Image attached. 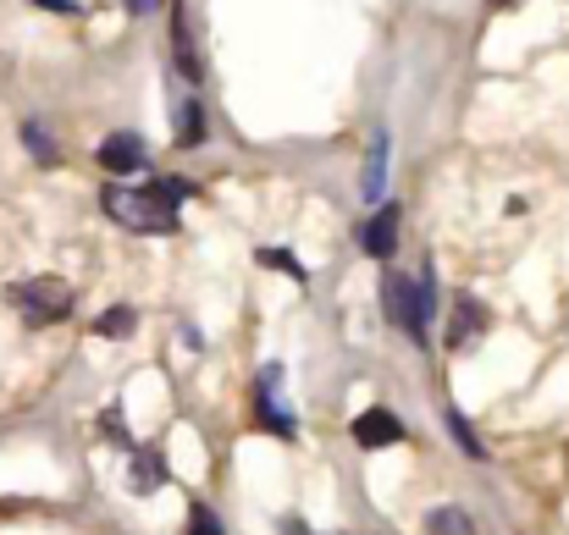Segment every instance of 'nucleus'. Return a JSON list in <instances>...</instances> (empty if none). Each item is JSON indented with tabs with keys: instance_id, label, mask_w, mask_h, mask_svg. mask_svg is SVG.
Here are the masks:
<instances>
[{
	"instance_id": "nucleus-1",
	"label": "nucleus",
	"mask_w": 569,
	"mask_h": 535,
	"mask_svg": "<svg viewBox=\"0 0 569 535\" xmlns=\"http://www.w3.org/2000/svg\"><path fill=\"white\" fill-rule=\"evenodd\" d=\"M193 193L189 182H150V188H106V215L128 232H172L178 199Z\"/></svg>"
},
{
	"instance_id": "nucleus-2",
	"label": "nucleus",
	"mask_w": 569,
	"mask_h": 535,
	"mask_svg": "<svg viewBox=\"0 0 569 535\" xmlns=\"http://www.w3.org/2000/svg\"><path fill=\"white\" fill-rule=\"evenodd\" d=\"M381 299H387V315L398 332H409L415 343H426V326H431V276H387L381 282Z\"/></svg>"
},
{
	"instance_id": "nucleus-3",
	"label": "nucleus",
	"mask_w": 569,
	"mask_h": 535,
	"mask_svg": "<svg viewBox=\"0 0 569 535\" xmlns=\"http://www.w3.org/2000/svg\"><path fill=\"white\" fill-rule=\"evenodd\" d=\"M11 304L22 310L28 326H50V321H61L72 310V287L61 276H28V282L11 287Z\"/></svg>"
},
{
	"instance_id": "nucleus-4",
	"label": "nucleus",
	"mask_w": 569,
	"mask_h": 535,
	"mask_svg": "<svg viewBox=\"0 0 569 535\" xmlns=\"http://www.w3.org/2000/svg\"><path fill=\"white\" fill-rule=\"evenodd\" d=\"M355 442L360 447H392V442H403V425H398L392 408H366L355 420Z\"/></svg>"
},
{
	"instance_id": "nucleus-5",
	"label": "nucleus",
	"mask_w": 569,
	"mask_h": 535,
	"mask_svg": "<svg viewBox=\"0 0 569 535\" xmlns=\"http://www.w3.org/2000/svg\"><path fill=\"white\" fill-rule=\"evenodd\" d=\"M392 243H398V204H381L377 215L360 226V249H366L371 260H387Z\"/></svg>"
},
{
	"instance_id": "nucleus-6",
	"label": "nucleus",
	"mask_w": 569,
	"mask_h": 535,
	"mask_svg": "<svg viewBox=\"0 0 569 535\" xmlns=\"http://www.w3.org/2000/svg\"><path fill=\"white\" fill-rule=\"evenodd\" d=\"M100 166L106 172H144V139L139 133H111L100 144Z\"/></svg>"
},
{
	"instance_id": "nucleus-7",
	"label": "nucleus",
	"mask_w": 569,
	"mask_h": 535,
	"mask_svg": "<svg viewBox=\"0 0 569 535\" xmlns=\"http://www.w3.org/2000/svg\"><path fill=\"white\" fill-rule=\"evenodd\" d=\"M481 326H487V310H481L476 299H459V304H453V326H448V349L476 343V337H481Z\"/></svg>"
},
{
	"instance_id": "nucleus-8",
	"label": "nucleus",
	"mask_w": 569,
	"mask_h": 535,
	"mask_svg": "<svg viewBox=\"0 0 569 535\" xmlns=\"http://www.w3.org/2000/svg\"><path fill=\"white\" fill-rule=\"evenodd\" d=\"M128 486H133V492H161V486H167V464H161L156 447H139V453H133V464H128Z\"/></svg>"
},
{
	"instance_id": "nucleus-9",
	"label": "nucleus",
	"mask_w": 569,
	"mask_h": 535,
	"mask_svg": "<svg viewBox=\"0 0 569 535\" xmlns=\"http://www.w3.org/2000/svg\"><path fill=\"white\" fill-rule=\"evenodd\" d=\"M426 531L431 535H476V525H470L465 508H437V514L426 519Z\"/></svg>"
},
{
	"instance_id": "nucleus-10",
	"label": "nucleus",
	"mask_w": 569,
	"mask_h": 535,
	"mask_svg": "<svg viewBox=\"0 0 569 535\" xmlns=\"http://www.w3.org/2000/svg\"><path fill=\"white\" fill-rule=\"evenodd\" d=\"M133 321H139V315H133L128 304H117V310H106V315L94 321V332H100V337H128V332H133Z\"/></svg>"
},
{
	"instance_id": "nucleus-11",
	"label": "nucleus",
	"mask_w": 569,
	"mask_h": 535,
	"mask_svg": "<svg viewBox=\"0 0 569 535\" xmlns=\"http://www.w3.org/2000/svg\"><path fill=\"white\" fill-rule=\"evenodd\" d=\"M442 420H448V431H453V436H459V447H465V453H470V458H481V442H476V431H470V425H465V414H459V408H448V414H442Z\"/></svg>"
},
{
	"instance_id": "nucleus-12",
	"label": "nucleus",
	"mask_w": 569,
	"mask_h": 535,
	"mask_svg": "<svg viewBox=\"0 0 569 535\" xmlns=\"http://www.w3.org/2000/svg\"><path fill=\"white\" fill-rule=\"evenodd\" d=\"M381 166H387V139L371 144V166H366V193H371V199L381 193Z\"/></svg>"
},
{
	"instance_id": "nucleus-13",
	"label": "nucleus",
	"mask_w": 569,
	"mask_h": 535,
	"mask_svg": "<svg viewBox=\"0 0 569 535\" xmlns=\"http://www.w3.org/2000/svg\"><path fill=\"white\" fill-rule=\"evenodd\" d=\"M189 525H193L189 535H221V525H216V514H210L204 503H193V508H189Z\"/></svg>"
},
{
	"instance_id": "nucleus-14",
	"label": "nucleus",
	"mask_w": 569,
	"mask_h": 535,
	"mask_svg": "<svg viewBox=\"0 0 569 535\" xmlns=\"http://www.w3.org/2000/svg\"><path fill=\"white\" fill-rule=\"evenodd\" d=\"M260 265H277V271H288V276H305V271H299V260H293V254H282V249H260Z\"/></svg>"
},
{
	"instance_id": "nucleus-15",
	"label": "nucleus",
	"mask_w": 569,
	"mask_h": 535,
	"mask_svg": "<svg viewBox=\"0 0 569 535\" xmlns=\"http://www.w3.org/2000/svg\"><path fill=\"white\" fill-rule=\"evenodd\" d=\"M193 139H199V111H183V117H178V144H193Z\"/></svg>"
},
{
	"instance_id": "nucleus-16",
	"label": "nucleus",
	"mask_w": 569,
	"mask_h": 535,
	"mask_svg": "<svg viewBox=\"0 0 569 535\" xmlns=\"http://www.w3.org/2000/svg\"><path fill=\"white\" fill-rule=\"evenodd\" d=\"M22 139H28V144H33V155H39V161H56V144H50V139H44V133H39V128H28V133H22Z\"/></svg>"
},
{
	"instance_id": "nucleus-17",
	"label": "nucleus",
	"mask_w": 569,
	"mask_h": 535,
	"mask_svg": "<svg viewBox=\"0 0 569 535\" xmlns=\"http://www.w3.org/2000/svg\"><path fill=\"white\" fill-rule=\"evenodd\" d=\"M128 6H133V11H156L161 0H128Z\"/></svg>"
},
{
	"instance_id": "nucleus-18",
	"label": "nucleus",
	"mask_w": 569,
	"mask_h": 535,
	"mask_svg": "<svg viewBox=\"0 0 569 535\" xmlns=\"http://www.w3.org/2000/svg\"><path fill=\"white\" fill-rule=\"evenodd\" d=\"M39 6H56V11H72L78 0H39Z\"/></svg>"
},
{
	"instance_id": "nucleus-19",
	"label": "nucleus",
	"mask_w": 569,
	"mask_h": 535,
	"mask_svg": "<svg viewBox=\"0 0 569 535\" xmlns=\"http://www.w3.org/2000/svg\"><path fill=\"white\" fill-rule=\"evenodd\" d=\"M282 535H310V531H305L299 519H288V525H282Z\"/></svg>"
},
{
	"instance_id": "nucleus-20",
	"label": "nucleus",
	"mask_w": 569,
	"mask_h": 535,
	"mask_svg": "<svg viewBox=\"0 0 569 535\" xmlns=\"http://www.w3.org/2000/svg\"><path fill=\"white\" fill-rule=\"evenodd\" d=\"M492 6H515V0H492Z\"/></svg>"
}]
</instances>
